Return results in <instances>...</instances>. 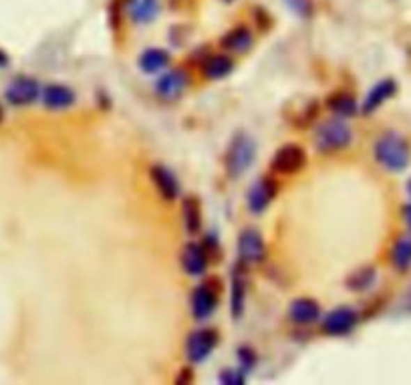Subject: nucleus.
I'll use <instances>...</instances> for the list:
<instances>
[{
	"mask_svg": "<svg viewBox=\"0 0 411 385\" xmlns=\"http://www.w3.org/2000/svg\"><path fill=\"white\" fill-rule=\"evenodd\" d=\"M373 157L387 172H403L411 162V148L403 135L385 132L375 139Z\"/></svg>",
	"mask_w": 411,
	"mask_h": 385,
	"instance_id": "nucleus-1",
	"label": "nucleus"
},
{
	"mask_svg": "<svg viewBox=\"0 0 411 385\" xmlns=\"http://www.w3.org/2000/svg\"><path fill=\"white\" fill-rule=\"evenodd\" d=\"M351 141H353L351 127L345 123L343 117L336 116L320 121L313 134V143H315L317 152L325 155L347 150L351 146Z\"/></svg>",
	"mask_w": 411,
	"mask_h": 385,
	"instance_id": "nucleus-2",
	"label": "nucleus"
},
{
	"mask_svg": "<svg viewBox=\"0 0 411 385\" xmlns=\"http://www.w3.org/2000/svg\"><path fill=\"white\" fill-rule=\"evenodd\" d=\"M256 162V141L244 132L234 134L224 154V170L230 180H238Z\"/></svg>",
	"mask_w": 411,
	"mask_h": 385,
	"instance_id": "nucleus-3",
	"label": "nucleus"
},
{
	"mask_svg": "<svg viewBox=\"0 0 411 385\" xmlns=\"http://www.w3.org/2000/svg\"><path fill=\"white\" fill-rule=\"evenodd\" d=\"M224 292V283L220 276H208L198 287H194L189 294V307H192V317L196 321H206L210 319L220 303V294Z\"/></svg>",
	"mask_w": 411,
	"mask_h": 385,
	"instance_id": "nucleus-4",
	"label": "nucleus"
},
{
	"mask_svg": "<svg viewBox=\"0 0 411 385\" xmlns=\"http://www.w3.org/2000/svg\"><path fill=\"white\" fill-rule=\"evenodd\" d=\"M277 196H279V182H277V178L270 175V173L261 175L246 190V208H248L250 214L261 216V214L268 210V206L274 202Z\"/></svg>",
	"mask_w": 411,
	"mask_h": 385,
	"instance_id": "nucleus-5",
	"label": "nucleus"
},
{
	"mask_svg": "<svg viewBox=\"0 0 411 385\" xmlns=\"http://www.w3.org/2000/svg\"><path fill=\"white\" fill-rule=\"evenodd\" d=\"M220 343V333L214 327L194 329L186 337V357L189 363H204Z\"/></svg>",
	"mask_w": 411,
	"mask_h": 385,
	"instance_id": "nucleus-6",
	"label": "nucleus"
},
{
	"mask_svg": "<svg viewBox=\"0 0 411 385\" xmlns=\"http://www.w3.org/2000/svg\"><path fill=\"white\" fill-rule=\"evenodd\" d=\"M236 252H238V260L246 265V267H252V265H262L268 256V249H266V242L262 238V234L258 228H244L240 234H238V242H236Z\"/></svg>",
	"mask_w": 411,
	"mask_h": 385,
	"instance_id": "nucleus-7",
	"label": "nucleus"
},
{
	"mask_svg": "<svg viewBox=\"0 0 411 385\" xmlns=\"http://www.w3.org/2000/svg\"><path fill=\"white\" fill-rule=\"evenodd\" d=\"M309 162V155L304 152V148L299 143H284L281 146L272 159H270V170L274 173H282V175H293L304 170Z\"/></svg>",
	"mask_w": 411,
	"mask_h": 385,
	"instance_id": "nucleus-8",
	"label": "nucleus"
},
{
	"mask_svg": "<svg viewBox=\"0 0 411 385\" xmlns=\"http://www.w3.org/2000/svg\"><path fill=\"white\" fill-rule=\"evenodd\" d=\"M40 97V83L31 75H17L4 89V99L13 107L33 105Z\"/></svg>",
	"mask_w": 411,
	"mask_h": 385,
	"instance_id": "nucleus-9",
	"label": "nucleus"
},
{
	"mask_svg": "<svg viewBox=\"0 0 411 385\" xmlns=\"http://www.w3.org/2000/svg\"><path fill=\"white\" fill-rule=\"evenodd\" d=\"M359 319L361 317L353 307H336L323 319L320 331L327 337H345L355 331Z\"/></svg>",
	"mask_w": 411,
	"mask_h": 385,
	"instance_id": "nucleus-10",
	"label": "nucleus"
},
{
	"mask_svg": "<svg viewBox=\"0 0 411 385\" xmlns=\"http://www.w3.org/2000/svg\"><path fill=\"white\" fill-rule=\"evenodd\" d=\"M189 87V75L186 69H169L155 81V95L164 101H178Z\"/></svg>",
	"mask_w": 411,
	"mask_h": 385,
	"instance_id": "nucleus-11",
	"label": "nucleus"
},
{
	"mask_svg": "<svg viewBox=\"0 0 411 385\" xmlns=\"http://www.w3.org/2000/svg\"><path fill=\"white\" fill-rule=\"evenodd\" d=\"M150 180L164 202H173V200L180 198V192H182L180 180H178L176 172L169 170L168 166L153 164L150 168Z\"/></svg>",
	"mask_w": 411,
	"mask_h": 385,
	"instance_id": "nucleus-12",
	"label": "nucleus"
},
{
	"mask_svg": "<svg viewBox=\"0 0 411 385\" xmlns=\"http://www.w3.org/2000/svg\"><path fill=\"white\" fill-rule=\"evenodd\" d=\"M40 101L51 111H65L77 103V93L65 83H49L40 89Z\"/></svg>",
	"mask_w": 411,
	"mask_h": 385,
	"instance_id": "nucleus-13",
	"label": "nucleus"
},
{
	"mask_svg": "<svg viewBox=\"0 0 411 385\" xmlns=\"http://www.w3.org/2000/svg\"><path fill=\"white\" fill-rule=\"evenodd\" d=\"M246 265L238 262L232 267V283H230V315L234 321L242 319L246 308V290H248V274Z\"/></svg>",
	"mask_w": 411,
	"mask_h": 385,
	"instance_id": "nucleus-14",
	"label": "nucleus"
},
{
	"mask_svg": "<svg viewBox=\"0 0 411 385\" xmlns=\"http://www.w3.org/2000/svg\"><path fill=\"white\" fill-rule=\"evenodd\" d=\"M395 93H397V81L395 79L385 77L377 81L361 103V113L363 116H373L375 111L379 107H383V103H387Z\"/></svg>",
	"mask_w": 411,
	"mask_h": 385,
	"instance_id": "nucleus-15",
	"label": "nucleus"
},
{
	"mask_svg": "<svg viewBox=\"0 0 411 385\" xmlns=\"http://www.w3.org/2000/svg\"><path fill=\"white\" fill-rule=\"evenodd\" d=\"M208 254L198 242H186L184 249L180 252V267L186 272L187 276H204L208 270Z\"/></svg>",
	"mask_w": 411,
	"mask_h": 385,
	"instance_id": "nucleus-16",
	"label": "nucleus"
},
{
	"mask_svg": "<svg viewBox=\"0 0 411 385\" xmlns=\"http://www.w3.org/2000/svg\"><path fill=\"white\" fill-rule=\"evenodd\" d=\"M252 45H254V33L246 24H236L234 29L224 33L220 39L222 51L230 53V55H244L252 49Z\"/></svg>",
	"mask_w": 411,
	"mask_h": 385,
	"instance_id": "nucleus-17",
	"label": "nucleus"
},
{
	"mask_svg": "<svg viewBox=\"0 0 411 385\" xmlns=\"http://www.w3.org/2000/svg\"><path fill=\"white\" fill-rule=\"evenodd\" d=\"M288 319L299 327H309L320 319V305L311 297H299L288 305Z\"/></svg>",
	"mask_w": 411,
	"mask_h": 385,
	"instance_id": "nucleus-18",
	"label": "nucleus"
},
{
	"mask_svg": "<svg viewBox=\"0 0 411 385\" xmlns=\"http://www.w3.org/2000/svg\"><path fill=\"white\" fill-rule=\"evenodd\" d=\"M236 69V61L228 53H216V55H206V58L200 63V71L208 81H222L230 77Z\"/></svg>",
	"mask_w": 411,
	"mask_h": 385,
	"instance_id": "nucleus-19",
	"label": "nucleus"
},
{
	"mask_svg": "<svg viewBox=\"0 0 411 385\" xmlns=\"http://www.w3.org/2000/svg\"><path fill=\"white\" fill-rule=\"evenodd\" d=\"M169 61H171V57H169L166 49L150 47L137 57V67L146 75H157V73H164L168 69Z\"/></svg>",
	"mask_w": 411,
	"mask_h": 385,
	"instance_id": "nucleus-20",
	"label": "nucleus"
},
{
	"mask_svg": "<svg viewBox=\"0 0 411 385\" xmlns=\"http://www.w3.org/2000/svg\"><path fill=\"white\" fill-rule=\"evenodd\" d=\"M327 107H329V111H331L333 116L343 117V119L355 117L357 113L361 111L355 95L349 93V91H343V89L333 91L331 95L327 97Z\"/></svg>",
	"mask_w": 411,
	"mask_h": 385,
	"instance_id": "nucleus-21",
	"label": "nucleus"
},
{
	"mask_svg": "<svg viewBox=\"0 0 411 385\" xmlns=\"http://www.w3.org/2000/svg\"><path fill=\"white\" fill-rule=\"evenodd\" d=\"M123 6L133 24H150L160 15V0H125Z\"/></svg>",
	"mask_w": 411,
	"mask_h": 385,
	"instance_id": "nucleus-22",
	"label": "nucleus"
},
{
	"mask_svg": "<svg viewBox=\"0 0 411 385\" xmlns=\"http://www.w3.org/2000/svg\"><path fill=\"white\" fill-rule=\"evenodd\" d=\"M375 283H377V269L373 265H363L345 278V287L359 294L369 292L375 287Z\"/></svg>",
	"mask_w": 411,
	"mask_h": 385,
	"instance_id": "nucleus-23",
	"label": "nucleus"
},
{
	"mask_svg": "<svg viewBox=\"0 0 411 385\" xmlns=\"http://www.w3.org/2000/svg\"><path fill=\"white\" fill-rule=\"evenodd\" d=\"M182 220L187 234H198L202 230V204L196 196L182 200Z\"/></svg>",
	"mask_w": 411,
	"mask_h": 385,
	"instance_id": "nucleus-24",
	"label": "nucleus"
},
{
	"mask_svg": "<svg viewBox=\"0 0 411 385\" xmlns=\"http://www.w3.org/2000/svg\"><path fill=\"white\" fill-rule=\"evenodd\" d=\"M393 269L399 272H408L411 269V238L401 236L393 242L391 252H389Z\"/></svg>",
	"mask_w": 411,
	"mask_h": 385,
	"instance_id": "nucleus-25",
	"label": "nucleus"
},
{
	"mask_svg": "<svg viewBox=\"0 0 411 385\" xmlns=\"http://www.w3.org/2000/svg\"><path fill=\"white\" fill-rule=\"evenodd\" d=\"M202 249L208 254V260L210 262H220L222 260V256H224V251H222V242H220V238H218V234H214V232H208L204 238H202Z\"/></svg>",
	"mask_w": 411,
	"mask_h": 385,
	"instance_id": "nucleus-26",
	"label": "nucleus"
},
{
	"mask_svg": "<svg viewBox=\"0 0 411 385\" xmlns=\"http://www.w3.org/2000/svg\"><path fill=\"white\" fill-rule=\"evenodd\" d=\"M284 4L295 17H299L302 20L311 19L315 15V2L313 0H284Z\"/></svg>",
	"mask_w": 411,
	"mask_h": 385,
	"instance_id": "nucleus-27",
	"label": "nucleus"
},
{
	"mask_svg": "<svg viewBox=\"0 0 411 385\" xmlns=\"http://www.w3.org/2000/svg\"><path fill=\"white\" fill-rule=\"evenodd\" d=\"M236 357H238V366L240 369H244L246 373H250L256 363H258V355H256V351L252 349L250 345H240L236 349Z\"/></svg>",
	"mask_w": 411,
	"mask_h": 385,
	"instance_id": "nucleus-28",
	"label": "nucleus"
},
{
	"mask_svg": "<svg viewBox=\"0 0 411 385\" xmlns=\"http://www.w3.org/2000/svg\"><path fill=\"white\" fill-rule=\"evenodd\" d=\"M218 382L224 385H244L246 384V371L240 367H226L218 373Z\"/></svg>",
	"mask_w": 411,
	"mask_h": 385,
	"instance_id": "nucleus-29",
	"label": "nucleus"
},
{
	"mask_svg": "<svg viewBox=\"0 0 411 385\" xmlns=\"http://www.w3.org/2000/svg\"><path fill=\"white\" fill-rule=\"evenodd\" d=\"M252 17H254V24L258 26L261 33H266V31L272 26V17H270L264 8H254V10H252Z\"/></svg>",
	"mask_w": 411,
	"mask_h": 385,
	"instance_id": "nucleus-30",
	"label": "nucleus"
},
{
	"mask_svg": "<svg viewBox=\"0 0 411 385\" xmlns=\"http://www.w3.org/2000/svg\"><path fill=\"white\" fill-rule=\"evenodd\" d=\"M318 116V103L317 101H311L309 103V107H307V111L302 113L299 121H297V127H307L311 121H315V117Z\"/></svg>",
	"mask_w": 411,
	"mask_h": 385,
	"instance_id": "nucleus-31",
	"label": "nucleus"
},
{
	"mask_svg": "<svg viewBox=\"0 0 411 385\" xmlns=\"http://www.w3.org/2000/svg\"><path fill=\"white\" fill-rule=\"evenodd\" d=\"M194 379V371H192V367H184L182 371H180V375L176 377V384L184 385V384H189Z\"/></svg>",
	"mask_w": 411,
	"mask_h": 385,
	"instance_id": "nucleus-32",
	"label": "nucleus"
},
{
	"mask_svg": "<svg viewBox=\"0 0 411 385\" xmlns=\"http://www.w3.org/2000/svg\"><path fill=\"white\" fill-rule=\"evenodd\" d=\"M97 97H99V107H101L103 111L111 109V97L107 95L105 91H99V93H97Z\"/></svg>",
	"mask_w": 411,
	"mask_h": 385,
	"instance_id": "nucleus-33",
	"label": "nucleus"
},
{
	"mask_svg": "<svg viewBox=\"0 0 411 385\" xmlns=\"http://www.w3.org/2000/svg\"><path fill=\"white\" fill-rule=\"evenodd\" d=\"M401 214H403V220H405V224H408V228L411 232V204H405L403 208H401Z\"/></svg>",
	"mask_w": 411,
	"mask_h": 385,
	"instance_id": "nucleus-34",
	"label": "nucleus"
},
{
	"mask_svg": "<svg viewBox=\"0 0 411 385\" xmlns=\"http://www.w3.org/2000/svg\"><path fill=\"white\" fill-rule=\"evenodd\" d=\"M10 65V58H8V55L0 49V69H4V67H8Z\"/></svg>",
	"mask_w": 411,
	"mask_h": 385,
	"instance_id": "nucleus-35",
	"label": "nucleus"
},
{
	"mask_svg": "<svg viewBox=\"0 0 411 385\" xmlns=\"http://www.w3.org/2000/svg\"><path fill=\"white\" fill-rule=\"evenodd\" d=\"M2 119H4V109H2V105H0V123H2Z\"/></svg>",
	"mask_w": 411,
	"mask_h": 385,
	"instance_id": "nucleus-36",
	"label": "nucleus"
},
{
	"mask_svg": "<svg viewBox=\"0 0 411 385\" xmlns=\"http://www.w3.org/2000/svg\"><path fill=\"white\" fill-rule=\"evenodd\" d=\"M408 194L411 196V178H410V182H408Z\"/></svg>",
	"mask_w": 411,
	"mask_h": 385,
	"instance_id": "nucleus-37",
	"label": "nucleus"
},
{
	"mask_svg": "<svg viewBox=\"0 0 411 385\" xmlns=\"http://www.w3.org/2000/svg\"><path fill=\"white\" fill-rule=\"evenodd\" d=\"M224 2H234V0H224Z\"/></svg>",
	"mask_w": 411,
	"mask_h": 385,
	"instance_id": "nucleus-38",
	"label": "nucleus"
}]
</instances>
